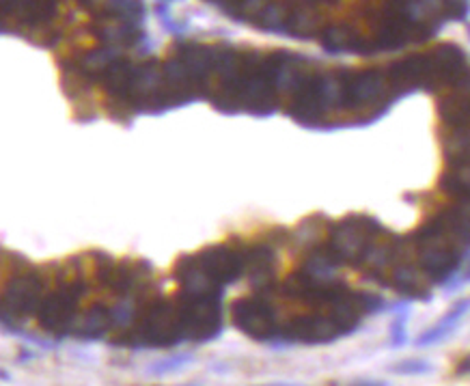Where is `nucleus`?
<instances>
[{
    "instance_id": "obj_3",
    "label": "nucleus",
    "mask_w": 470,
    "mask_h": 386,
    "mask_svg": "<svg viewBox=\"0 0 470 386\" xmlns=\"http://www.w3.org/2000/svg\"><path fill=\"white\" fill-rule=\"evenodd\" d=\"M80 287L67 285L58 291H54L52 296L41 300L37 315H39V326L48 332H63L67 328V323L71 321L78 300H80Z\"/></svg>"
},
{
    "instance_id": "obj_7",
    "label": "nucleus",
    "mask_w": 470,
    "mask_h": 386,
    "mask_svg": "<svg viewBox=\"0 0 470 386\" xmlns=\"http://www.w3.org/2000/svg\"><path fill=\"white\" fill-rule=\"evenodd\" d=\"M354 386H386L384 382H356Z\"/></svg>"
},
{
    "instance_id": "obj_6",
    "label": "nucleus",
    "mask_w": 470,
    "mask_h": 386,
    "mask_svg": "<svg viewBox=\"0 0 470 386\" xmlns=\"http://www.w3.org/2000/svg\"><path fill=\"white\" fill-rule=\"evenodd\" d=\"M405 321H408V315H401L393 323V339H390V345L393 348H401V345H405V341H408V334H405Z\"/></svg>"
},
{
    "instance_id": "obj_1",
    "label": "nucleus",
    "mask_w": 470,
    "mask_h": 386,
    "mask_svg": "<svg viewBox=\"0 0 470 386\" xmlns=\"http://www.w3.org/2000/svg\"><path fill=\"white\" fill-rule=\"evenodd\" d=\"M43 283L37 276H18L0 296V321L7 326H18L33 315L41 304Z\"/></svg>"
},
{
    "instance_id": "obj_2",
    "label": "nucleus",
    "mask_w": 470,
    "mask_h": 386,
    "mask_svg": "<svg viewBox=\"0 0 470 386\" xmlns=\"http://www.w3.org/2000/svg\"><path fill=\"white\" fill-rule=\"evenodd\" d=\"M233 321L244 334L259 339V341H270L280 334L274 308L263 298H244L235 302Z\"/></svg>"
},
{
    "instance_id": "obj_5",
    "label": "nucleus",
    "mask_w": 470,
    "mask_h": 386,
    "mask_svg": "<svg viewBox=\"0 0 470 386\" xmlns=\"http://www.w3.org/2000/svg\"><path fill=\"white\" fill-rule=\"evenodd\" d=\"M429 369L432 367L425 361H405V363H399L393 372L401 374V376H418V374H427Z\"/></svg>"
},
{
    "instance_id": "obj_8",
    "label": "nucleus",
    "mask_w": 470,
    "mask_h": 386,
    "mask_svg": "<svg viewBox=\"0 0 470 386\" xmlns=\"http://www.w3.org/2000/svg\"><path fill=\"white\" fill-rule=\"evenodd\" d=\"M466 372H470V359L462 365V374H466Z\"/></svg>"
},
{
    "instance_id": "obj_4",
    "label": "nucleus",
    "mask_w": 470,
    "mask_h": 386,
    "mask_svg": "<svg viewBox=\"0 0 470 386\" xmlns=\"http://www.w3.org/2000/svg\"><path fill=\"white\" fill-rule=\"evenodd\" d=\"M111 326H113L111 311H106L104 306H96L85 315L80 328H78V337L80 339H100Z\"/></svg>"
},
{
    "instance_id": "obj_9",
    "label": "nucleus",
    "mask_w": 470,
    "mask_h": 386,
    "mask_svg": "<svg viewBox=\"0 0 470 386\" xmlns=\"http://www.w3.org/2000/svg\"><path fill=\"white\" fill-rule=\"evenodd\" d=\"M464 283H470V270L466 272V276H464Z\"/></svg>"
}]
</instances>
